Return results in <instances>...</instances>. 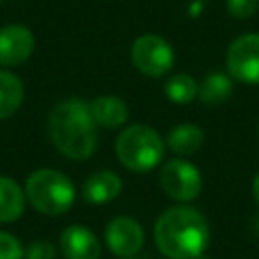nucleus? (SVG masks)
I'll return each mask as SVG.
<instances>
[{"instance_id":"1","label":"nucleus","mask_w":259,"mask_h":259,"mask_svg":"<svg viewBox=\"0 0 259 259\" xmlns=\"http://www.w3.org/2000/svg\"><path fill=\"white\" fill-rule=\"evenodd\" d=\"M154 241L158 251L168 259H196L210 241L206 217L188 204L166 208L154 225Z\"/></svg>"},{"instance_id":"2","label":"nucleus","mask_w":259,"mask_h":259,"mask_svg":"<svg viewBox=\"0 0 259 259\" xmlns=\"http://www.w3.org/2000/svg\"><path fill=\"white\" fill-rule=\"evenodd\" d=\"M97 123L91 117L89 103L79 97L59 101L47 119V132L53 146L69 160H87L97 148Z\"/></svg>"},{"instance_id":"3","label":"nucleus","mask_w":259,"mask_h":259,"mask_svg":"<svg viewBox=\"0 0 259 259\" xmlns=\"http://www.w3.org/2000/svg\"><path fill=\"white\" fill-rule=\"evenodd\" d=\"M164 146L166 142L154 127L134 123L119 132L115 140V156L123 168L142 174L154 170L162 162Z\"/></svg>"},{"instance_id":"4","label":"nucleus","mask_w":259,"mask_h":259,"mask_svg":"<svg viewBox=\"0 0 259 259\" xmlns=\"http://www.w3.org/2000/svg\"><path fill=\"white\" fill-rule=\"evenodd\" d=\"M24 194L34 210L49 214V217L67 212L75 202L73 182L69 180L67 174H63L55 168L34 170L26 178Z\"/></svg>"},{"instance_id":"5","label":"nucleus","mask_w":259,"mask_h":259,"mask_svg":"<svg viewBox=\"0 0 259 259\" xmlns=\"http://www.w3.org/2000/svg\"><path fill=\"white\" fill-rule=\"evenodd\" d=\"M134 67L146 77H164L174 67V51L166 38L148 32L134 40L130 49Z\"/></svg>"},{"instance_id":"6","label":"nucleus","mask_w":259,"mask_h":259,"mask_svg":"<svg viewBox=\"0 0 259 259\" xmlns=\"http://www.w3.org/2000/svg\"><path fill=\"white\" fill-rule=\"evenodd\" d=\"M158 180H160L162 190L176 202H190L202 190L200 170L182 158L164 162L160 168Z\"/></svg>"},{"instance_id":"7","label":"nucleus","mask_w":259,"mask_h":259,"mask_svg":"<svg viewBox=\"0 0 259 259\" xmlns=\"http://www.w3.org/2000/svg\"><path fill=\"white\" fill-rule=\"evenodd\" d=\"M227 71L233 81L259 85V32L241 34L229 45Z\"/></svg>"},{"instance_id":"8","label":"nucleus","mask_w":259,"mask_h":259,"mask_svg":"<svg viewBox=\"0 0 259 259\" xmlns=\"http://www.w3.org/2000/svg\"><path fill=\"white\" fill-rule=\"evenodd\" d=\"M105 243L117 257H134L144 247V229L132 217H115L105 227Z\"/></svg>"},{"instance_id":"9","label":"nucleus","mask_w":259,"mask_h":259,"mask_svg":"<svg viewBox=\"0 0 259 259\" xmlns=\"http://www.w3.org/2000/svg\"><path fill=\"white\" fill-rule=\"evenodd\" d=\"M34 51V36L22 24H8L0 28V65L16 67L24 63Z\"/></svg>"},{"instance_id":"10","label":"nucleus","mask_w":259,"mask_h":259,"mask_svg":"<svg viewBox=\"0 0 259 259\" xmlns=\"http://www.w3.org/2000/svg\"><path fill=\"white\" fill-rule=\"evenodd\" d=\"M59 249L65 259H99L101 245L95 233L83 225H71L61 233Z\"/></svg>"},{"instance_id":"11","label":"nucleus","mask_w":259,"mask_h":259,"mask_svg":"<svg viewBox=\"0 0 259 259\" xmlns=\"http://www.w3.org/2000/svg\"><path fill=\"white\" fill-rule=\"evenodd\" d=\"M91 117L97 125L105 130H117L127 121V105L117 95H99L89 101Z\"/></svg>"},{"instance_id":"12","label":"nucleus","mask_w":259,"mask_h":259,"mask_svg":"<svg viewBox=\"0 0 259 259\" xmlns=\"http://www.w3.org/2000/svg\"><path fill=\"white\" fill-rule=\"evenodd\" d=\"M83 198L89 204H107L121 192V178L111 170L93 172L83 182Z\"/></svg>"},{"instance_id":"13","label":"nucleus","mask_w":259,"mask_h":259,"mask_svg":"<svg viewBox=\"0 0 259 259\" xmlns=\"http://www.w3.org/2000/svg\"><path fill=\"white\" fill-rule=\"evenodd\" d=\"M204 134L196 123H178L166 136V146L178 156H190L200 150Z\"/></svg>"},{"instance_id":"14","label":"nucleus","mask_w":259,"mask_h":259,"mask_svg":"<svg viewBox=\"0 0 259 259\" xmlns=\"http://www.w3.org/2000/svg\"><path fill=\"white\" fill-rule=\"evenodd\" d=\"M233 95V77L221 71L206 73L198 83V99L206 105L225 103Z\"/></svg>"},{"instance_id":"15","label":"nucleus","mask_w":259,"mask_h":259,"mask_svg":"<svg viewBox=\"0 0 259 259\" xmlns=\"http://www.w3.org/2000/svg\"><path fill=\"white\" fill-rule=\"evenodd\" d=\"M24 196L26 194L12 178L0 176V223H12L22 214Z\"/></svg>"},{"instance_id":"16","label":"nucleus","mask_w":259,"mask_h":259,"mask_svg":"<svg viewBox=\"0 0 259 259\" xmlns=\"http://www.w3.org/2000/svg\"><path fill=\"white\" fill-rule=\"evenodd\" d=\"M22 99H24L22 81L14 73L0 69V119L16 113Z\"/></svg>"},{"instance_id":"17","label":"nucleus","mask_w":259,"mask_h":259,"mask_svg":"<svg viewBox=\"0 0 259 259\" xmlns=\"http://www.w3.org/2000/svg\"><path fill=\"white\" fill-rule=\"evenodd\" d=\"M164 95L178 105L190 103L194 97H198V83L188 73H176L164 81Z\"/></svg>"},{"instance_id":"18","label":"nucleus","mask_w":259,"mask_h":259,"mask_svg":"<svg viewBox=\"0 0 259 259\" xmlns=\"http://www.w3.org/2000/svg\"><path fill=\"white\" fill-rule=\"evenodd\" d=\"M0 259H24V249L20 241L4 231H0Z\"/></svg>"},{"instance_id":"19","label":"nucleus","mask_w":259,"mask_h":259,"mask_svg":"<svg viewBox=\"0 0 259 259\" xmlns=\"http://www.w3.org/2000/svg\"><path fill=\"white\" fill-rule=\"evenodd\" d=\"M227 10L233 18H249L259 10V0H227Z\"/></svg>"},{"instance_id":"20","label":"nucleus","mask_w":259,"mask_h":259,"mask_svg":"<svg viewBox=\"0 0 259 259\" xmlns=\"http://www.w3.org/2000/svg\"><path fill=\"white\" fill-rule=\"evenodd\" d=\"M24 259H57V249L49 241H34L24 249Z\"/></svg>"},{"instance_id":"21","label":"nucleus","mask_w":259,"mask_h":259,"mask_svg":"<svg viewBox=\"0 0 259 259\" xmlns=\"http://www.w3.org/2000/svg\"><path fill=\"white\" fill-rule=\"evenodd\" d=\"M253 196H255V200H257V204H259V172L255 174V178H253Z\"/></svg>"},{"instance_id":"22","label":"nucleus","mask_w":259,"mask_h":259,"mask_svg":"<svg viewBox=\"0 0 259 259\" xmlns=\"http://www.w3.org/2000/svg\"><path fill=\"white\" fill-rule=\"evenodd\" d=\"M196 259H208V257H204V255H200V257H196Z\"/></svg>"},{"instance_id":"23","label":"nucleus","mask_w":259,"mask_h":259,"mask_svg":"<svg viewBox=\"0 0 259 259\" xmlns=\"http://www.w3.org/2000/svg\"><path fill=\"white\" fill-rule=\"evenodd\" d=\"M123 259H132V257H123Z\"/></svg>"}]
</instances>
